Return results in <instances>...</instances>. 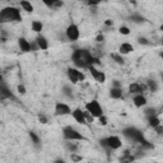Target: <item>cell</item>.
Masks as SVG:
<instances>
[{
	"mask_svg": "<svg viewBox=\"0 0 163 163\" xmlns=\"http://www.w3.org/2000/svg\"><path fill=\"white\" fill-rule=\"evenodd\" d=\"M74 64L79 68H88L93 64H100L98 59H94L88 50H75L71 55Z\"/></svg>",
	"mask_w": 163,
	"mask_h": 163,
	"instance_id": "obj_1",
	"label": "cell"
},
{
	"mask_svg": "<svg viewBox=\"0 0 163 163\" xmlns=\"http://www.w3.org/2000/svg\"><path fill=\"white\" fill-rule=\"evenodd\" d=\"M0 18L2 22H20L22 20V15L19 13V10L14 6H8L4 8L0 13Z\"/></svg>",
	"mask_w": 163,
	"mask_h": 163,
	"instance_id": "obj_2",
	"label": "cell"
},
{
	"mask_svg": "<svg viewBox=\"0 0 163 163\" xmlns=\"http://www.w3.org/2000/svg\"><path fill=\"white\" fill-rule=\"evenodd\" d=\"M122 134L125 138H127L129 140H133V142H138L140 144L145 143L147 140L144 139V135L143 133L140 131V130H138L136 127H126L122 130Z\"/></svg>",
	"mask_w": 163,
	"mask_h": 163,
	"instance_id": "obj_3",
	"label": "cell"
},
{
	"mask_svg": "<svg viewBox=\"0 0 163 163\" xmlns=\"http://www.w3.org/2000/svg\"><path fill=\"white\" fill-rule=\"evenodd\" d=\"M62 135L66 140H71V142H74V140H85V138L78 131V130L73 129L71 126L64 127L62 129Z\"/></svg>",
	"mask_w": 163,
	"mask_h": 163,
	"instance_id": "obj_4",
	"label": "cell"
},
{
	"mask_svg": "<svg viewBox=\"0 0 163 163\" xmlns=\"http://www.w3.org/2000/svg\"><path fill=\"white\" fill-rule=\"evenodd\" d=\"M85 110L88 111L93 117H97V118L103 115V110H102L100 102L96 101V100H93V101H91V102L87 103L85 105Z\"/></svg>",
	"mask_w": 163,
	"mask_h": 163,
	"instance_id": "obj_5",
	"label": "cell"
},
{
	"mask_svg": "<svg viewBox=\"0 0 163 163\" xmlns=\"http://www.w3.org/2000/svg\"><path fill=\"white\" fill-rule=\"evenodd\" d=\"M68 78L71 83H78V82H83L84 80V74L82 71H79L78 69H74V68H69L68 69Z\"/></svg>",
	"mask_w": 163,
	"mask_h": 163,
	"instance_id": "obj_6",
	"label": "cell"
},
{
	"mask_svg": "<svg viewBox=\"0 0 163 163\" xmlns=\"http://www.w3.org/2000/svg\"><path fill=\"white\" fill-rule=\"evenodd\" d=\"M79 28L77 24H70L68 28H66V37L69 41H77L79 38Z\"/></svg>",
	"mask_w": 163,
	"mask_h": 163,
	"instance_id": "obj_7",
	"label": "cell"
},
{
	"mask_svg": "<svg viewBox=\"0 0 163 163\" xmlns=\"http://www.w3.org/2000/svg\"><path fill=\"white\" fill-rule=\"evenodd\" d=\"M73 111L70 110V107L68 105H65L62 102H58L56 106H55V114L58 116H65V115H69L71 114Z\"/></svg>",
	"mask_w": 163,
	"mask_h": 163,
	"instance_id": "obj_8",
	"label": "cell"
},
{
	"mask_svg": "<svg viewBox=\"0 0 163 163\" xmlns=\"http://www.w3.org/2000/svg\"><path fill=\"white\" fill-rule=\"evenodd\" d=\"M88 70L91 71V74L93 75V78L98 82V83H105L106 82V75L103 71H100V70H97L93 65H91V66H88Z\"/></svg>",
	"mask_w": 163,
	"mask_h": 163,
	"instance_id": "obj_9",
	"label": "cell"
},
{
	"mask_svg": "<svg viewBox=\"0 0 163 163\" xmlns=\"http://www.w3.org/2000/svg\"><path fill=\"white\" fill-rule=\"evenodd\" d=\"M73 117H74V120L79 122V124H85L87 122V117H85V112L82 111L80 108H75V110L71 112Z\"/></svg>",
	"mask_w": 163,
	"mask_h": 163,
	"instance_id": "obj_10",
	"label": "cell"
},
{
	"mask_svg": "<svg viewBox=\"0 0 163 163\" xmlns=\"http://www.w3.org/2000/svg\"><path fill=\"white\" fill-rule=\"evenodd\" d=\"M107 142H108V145H110L111 149H118V148H121V145H122L120 138L115 136V135L107 138Z\"/></svg>",
	"mask_w": 163,
	"mask_h": 163,
	"instance_id": "obj_11",
	"label": "cell"
},
{
	"mask_svg": "<svg viewBox=\"0 0 163 163\" xmlns=\"http://www.w3.org/2000/svg\"><path fill=\"white\" fill-rule=\"evenodd\" d=\"M18 45H19L20 51H23V52H29V51H32V43H29L24 37H20V38L18 40Z\"/></svg>",
	"mask_w": 163,
	"mask_h": 163,
	"instance_id": "obj_12",
	"label": "cell"
},
{
	"mask_svg": "<svg viewBox=\"0 0 163 163\" xmlns=\"http://www.w3.org/2000/svg\"><path fill=\"white\" fill-rule=\"evenodd\" d=\"M133 102L136 107H143L147 105V98L142 94V93H138L134 96V98H133Z\"/></svg>",
	"mask_w": 163,
	"mask_h": 163,
	"instance_id": "obj_13",
	"label": "cell"
},
{
	"mask_svg": "<svg viewBox=\"0 0 163 163\" xmlns=\"http://www.w3.org/2000/svg\"><path fill=\"white\" fill-rule=\"evenodd\" d=\"M145 88H147L145 85L138 84V83H133V84L129 85V92H130V93H134V94H138V93H142Z\"/></svg>",
	"mask_w": 163,
	"mask_h": 163,
	"instance_id": "obj_14",
	"label": "cell"
},
{
	"mask_svg": "<svg viewBox=\"0 0 163 163\" xmlns=\"http://www.w3.org/2000/svg\"><path fill=\"white\" fill-rule=\"evenodd\" d=\"M131 51H134V47H133V45H130L129 42H124L122 45H120V47H118V52H120L121 55H127V54H130Z\"/></svg>",
	"mask_w": 163,
	"mask_h": 163,
	"instance_id": "obj_15",
	"label": "cell"
},
{
	"mask_svg": "<svg viewBox=\"0 0 163 163\" xmlns=\"http://www.w3.org/2000/svg\"><path fill=\"white\" fill-rule=\"evenodd\" d=\"M110 97L114 100H120L122 97V89L120 87H112L110 89Z\"/></svg>",
	"mask_w": 163,
	"mask_h": 163,
	"instance_id": "obj_16",
	"label": "cell"
},
{
	"mask_svg": "<svg viewBox=\"0 0 163 163\" xmlns=\"http://www.w3.org/2000/svg\"><path fill=\"white\" fill-rule=\"evenodd\" d=\"M36 42L38 43V46L41 50H47L49 49V41L46 40V37H43V36H38L36 38Z\"/></svg>",
	"mask_w": 163,
	"mask_h": 163,
	"instance_id": "obj_17",
	"label": "cell"
},
{
	"mask_svg": "<svg viewBox=\"0 0 163 163\" xmlns=\"http://www.w3.org/2000/svg\"><path fill=\"white\" fill-rule=\"evenodd\" d=\"M20 5H22V8H23V10H26L27 13H32V12H33V5H32L28 0H22Z\"/></svg>",
	"mask_w": 163,
	"mask_h": 163,
	"instance_id": "obj_18",
	"label": "cell"
},
{
	"mask_svg": "<svg viewBox=\"0 0 163 163\" xmlns=\"http://www.w3.org/2000/svg\"><path fill=\"white\" fill-rule=\"evenodd\" d=\"M43 29V24L40 20H33L32 22V31H35L36 33H41V31Z\"/></svg>",
	"mask_w": 163,
	"mask_h": 163,
	"instance_id": "obj_19",
	"label": "cell"
},
{
	"mask_svg": "<svg viewBox=\"0 0 163 163\" xmlns=\"http://www.w3.org/2000/svg\"><path fill=\"white\" fill-rule=\"evenodd\" d=\"M148 122H149V126L150 127H157L158 125H161V121H159V118L154 115V116H150V117H148Z\"/></svg>",
	"mask_w": 163,
	"mask_h": 163,
	"instance_id": "obj_20",
	"label": "cell"
},
{
	"mask_svg": "<svg viewBox=\"0 0 163 163\" xmlns=\"http://www.w3.org/2000/svg\"><path fill=\"white\" fill-rule=\"evenodd\" d=\"M148 88H149L150 92H157L158 85H157V83L154 80H148Z\"/></svg>",
	"mask_w": 163,
	"mask_h": 163,
	"instance_id": "obj_21",
	"label": "cell"
},
{
	"mask_svg": "<svg viewBox=\"0 0 163 163\" xmlns=\"http://www.w3.org/2000/svg\"><path fill=\"white\" fill-rule=\"evenodd\" d=\"M111 58H112L117 64H124V59H122V56H121V54H120V55H118V54H112Z\"/></svg>",
	"mask_w": 163,
	"mask_h": 163,
	"instance_id": "obj_22",
	"label": "cell"
},
{
	"mask_svg": "<svg viewBox=\"0 0 163 163\" xmlns=\"http://www.w3.org/2000/svg\"><path fill=\"white\" fill-rule=\"evenodd\" d=\"M66 149L69 152H71V153H75V152L78 150V147L75 145L74 143H66Z\"/></svg>",
	"mask_w": 163,
	"mask_h": 163,
	"instance_id": "obj_23",
	"label": "cell"
},
{
	"mask_svg": "<svg viewBox=\"0 0 163 163\" xmlns=\"http://www.w3.org/2000/svg\"><path fill=\"white\" fill-rule=\"evenodd\" d=\"M29 136H31V139H32V142L35 143V145H38V144H40V138H38L33 131L29 133Z\"/></svg>",
	"mask_w": 163,
	"mask_h": 163,
	"instance_id": "obj_24",
	"label": "cell"
},
{
	"mask_svg": "<svg viewBox=\"0 0 163 163\" xmlns=\"http://www.w3.org/2000/svg\"><path fill=\"white\" fill-rule=\"evenodd\" d=\"M131 19L135 22V23H143V22H144V18L142 15H138V14H133Z\"/></svg>",
	"mask_w": 163,
	"mask_h": 163,
	"instance_id": "obj_25",
	"label": "cell"
},
{
	"mask_svg": "<svg viewBox=\"0 0 163 163\" xmlns=\"http://www.w3.org/2000/svg\"><path fill=\"white\" fill-rule=\"evenodd\" d=\"M156 112H157V110H156V108H147V110L144 111V114L147 115V117L154 116V115H156Z\"/></svg>",
	"mask_w": 163,
	"mask_h": 163,
	"instance_id": "obj_26",
	"label": "cell"
},
{
	"mask_svg": "<svg viewBox=\"0 0 163 163\" xmlns=\"http://www.w3.org/2000/svg\"><path fill=\"white\" fill-rule=\"evenodd\" d=\"M43 3H45V5H47L49 8H52V6H55V4L59 2V0H42Z\"/></svg>",
	"mask_w": 163,
	"mask_h": 163,
	"instance_id": "obj_27",
	"label": "cell"
},
{
	"mask_svg": "<svg viewBox=\"0 0 163 163\" xmlns=\"http://www.w3.org/2000/svg\"><path fill=\"white\" fill-rule=\"evenodd\" d=\"M100 144L103 147V148H106L107 150H112L111 148H110V145H108V142H107V138L106 139H101L100 140Z\"/></svg>",
	"mask_w": 163,
	"mask_h": 163,
	"instance_id": "obj_28",
	"label": "cell"
},
{
	"mask_svg": "<svg viewBox=\"0 0 163 163\" xmlns=\"http://www.w3.org/2000/svg\"><path fill=\"white\" fill-rule=\"evenodd\" d=\"M98 122H100V125H102V126H106V125H107V117H106L105 115L100 116V117H98Z\"/></svg>",
	"mask_w": 163,
	"mask_h": 163,
	"instance_id": "obj_29",
	"label": "cell"
},
{
	"mask_svg": "<svg viewBox=\"0 0 163 163\" xmlns=\"http://www.w3.org/2000/svg\"><path fill=\"white\" fill-rule=\"evenodd\" d=\"M118 31H120V33H121V35H124V36H127V35L130 33V29H129L127 27H125V26L120 27V29H118Z\"/></svg>",
	"mask_w": 163,
	"mask_h": 163,
	"instance_id": "obj_30",
	"label": "cell"
},
{
	"mask_svg": "<svg viewBox=\"0 0 163 163\" xmlns=\"http://www.w3.org/2000/svg\"><path fill=\"white\" fill-rule=\"evenodd\" d=\"M17 89H18V92H19L20 94H26V87H24V85L19 84V85L17 87Z\"/></svg>",
	"mask_w": 163,
	"mask_h": 163,
	"instance_id": "obj_31",
	"label": "cell"
},
{
	"mask_svg": "<svg viewBox=\"0 0 163 163\" xmlns=\"http://www.w3.org/2000/svg\"><path fill=\"white\" fill-rule=\"evenodd\" d=\"M82 159H83L82 157L77 156V154H75V153H71V161H73V162H80Z\"/></svg>",
	"mask_w": 163,
	"mask_h": 163,
	"instance_id": "obj_32",
	"label": "cell"
},
{
	"mask_svg": "<svg viewBox=\"0 0 163 163\" xmlns=\"http://www.w3.org/2000/svg\"><path fill=\"white\" fill-rule=\"evenodd\" d=\"M138 42L140 43V45H148V43H149L148 40L144 38V37H139V38H138Z\"/></svg>",
	"mask_w": 163,
	"mask_h": 163,
	"instance_id": "obj_33",
	"label": "cell"
},
{
	"mask_svg": "<svg viewBox=\"0 0 163 163\" xmlns=\"http://www.w3.org/2000/svg\"><path fill=\"white\" fill-rule=\"evenodd\" d=\"M154 130L157 131L158 135H163V126H162V125H158L157 127H154Z\"/></svg>",
	"mask_w": 163,
	"mask_h": 163,
	"instance_id": "obj_34",
	"label": "cell"
},
{
	"mask_svg": "<svg viewBox=\"0 0 163 163\" xmlns=\"http://www.w3.org/2000/svg\"><path fill=\"white\" fill-rule=\"evenodd\" d=\"M102 2V0H88V4L89 5H97V4H100Z\"/></svg>",
	"mask_w": 163,
	"mask_h": 163,
	"instance_id": "obj_35",
	"label": "cell"
},
{
	"mask_svg": "<svg viewBox=\"0 0 163 163\" xmlns=\"http://www.w3.org/2000/svg\"><path fill=\"white\" fill-rule=\"evenodd\" d=\"M38 118H40V121H41L42 124H46V122H47V118H46L45 116H43V115H40Z\"/></svg>",
	"mask_w": 163,
	"mask_h": 163,
	"instance_id": "obj_36",
	"label": "cell"
},
{
	"mask_svg": "<svg viewBox=\"0 0 163 163\" xmlns=\"http://www.w3.org/2000/svg\"><path fill=\"white\" fill-rule=\"evenodd\" d=\"M103 40H105L103 35H98V36H97V41H98V42H102Z\"/></svg>",
	"mask_w": 163,
	"mask_h": 163,
	"instance_id": "obj_37",
	"label": "cell"
},
{
	"mask_svg": "<svg viewBox=\"0 0 163 163\" xmlns=\"http://www.w3.org/2000/svg\"><path fill=\"white\" fill-rule=\"evenodd\" d=\"M105 23H106V26H112V20H110V19H107V20L105 22Z\"/></svg>",
	"mask_w": 163,
	"mask_h": 163,
	"instance_id": "obj_38",
	"label": "cell"
},
{
	"mask_svg": "<svg viewBox=\"0 0 163 163\" xmlns=\"http://www.w3.org/2000/svg\"><path fill=\"white\" fill-rule=\"evenodd\" d=\"M114 87H120V83H118V80H114Z\"/></svg>",
	"mask_w": 163,
	"mask_h": 163,
	"instance_id": "obj_39",
	"label": "cell"
},
{
	"mask_svg": "<svg viewBox=\"0 0 163 163\" xmlns=\"http://www.w3.org/2000/svg\"><path fill=\"white\" fill-rule=\"evenodd\" d=\"M161 58H162V59H163V51H162V52H161Z\"/></svg>",
	"mask_w": 163,
	"mask_h": 163,
	"instance_id": "obj_40",
	"label": "cell"
},
{
	"mask_svg": "<svg viewBox=\"0 0 163 163\" xmlns=\"http://www.w3.org/2000/svg\"><path fill=\"white\" fill-rule=\"evenodd\" d=\"M161 31H163V24H162V26H161Z\"/></svg>",
	"mask_w": 163,
	"mask_h": 163,
	"instance_id": "obj_41",
	"label": "cell"
},
{
	"mask_svg": "<svg viewBox=\"0 0 163 163\" xmlns=\"http://www.w3.org/2000/svg\"><path fill=\"white\" fill-rule=\"evenodd\" d=\"M161 77H162V80H163V73H162V74H161Z\"/></svg>",
	"mask_w": 163,
	"mask_h": 163,
	"instance_id": "obj_42",
	"label": "cell"
},
{
	"mask_svg": "<svg viewBox=\"0 0 163 163\" xmlns=\"http://www.w3.org/2000/svg\"><path fill=\"white\" fill-rule=\"evenodd\" d=\"M130 2H131V3H133V2H134V0H130Z\"/></svg>",
	"mask_w": 163,
	"mask_h": 163,
	"instance_id": "obj_43",
	"label": "cell"
},
{
	"mask_svg": "<svg viewBox=\"0 0 163 163\" xmlns=\"http://www.w3.org/2000/svg\"><path fill=\"white\" fill-rule=\"evenodd\" d=\"M5 2H8V0H5Z\"/></svg>",
	"mask_w": 163,
	"mask_h": 163,
	"instance_id": "obj_44",
	"label": "cell"
}]
</instances>
